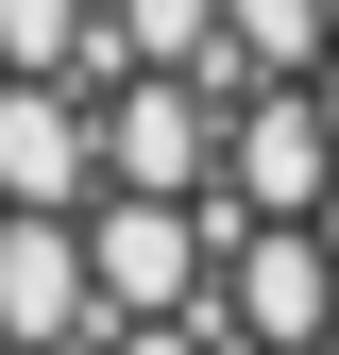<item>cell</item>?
Returning <instances> with one entry per match:
<instances>
[{"label":"cell","mask_w":339,"mask_h":355,"mask_svg":"<svg viewBox=\"0 0 339 355\" xmlns=\"http://www.w3.org/2000/svg\"><path fill=\"white\" fill-rule=\"evenodd\" d=\"M102 68H221V0H102Z\"/></svg>","instance_id":"6da1fadb"}]
</instances>
